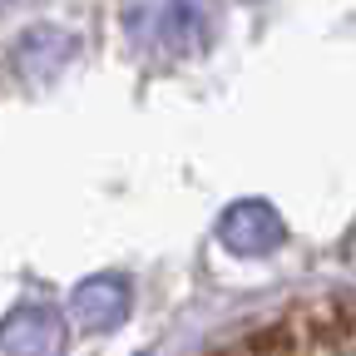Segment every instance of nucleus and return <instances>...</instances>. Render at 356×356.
<instances>
[{"mask_svg":"<svg viewBox=\"0 0 356 356\" xmlns=\"http://www.w3.org/2000/svg\"><path fill=\"white\" fill-rule=\"evenodd\" d=\"M292 356H356V297L297 302L277 322Z\"/></svg>","mask_w":356,"mask_h":356,"instance_id":"obj_1","label":"nucleus"},{"mask_svg":"<svg viewBox=\"0 0 356 356\" xmlns=\"http://www.w3.org/2000/svg\"><path fill=\"white\" fill-rule=\"evenodd\" d=\"M0 341H6L10 356H55V346H60V322L50 317V312H40V307H25V312H15V317L6 322Z\"/></svg>","mask_w":356,"mask_h":356,"instance_id":"obj_2","label":"nucleus"}]
</instances>
